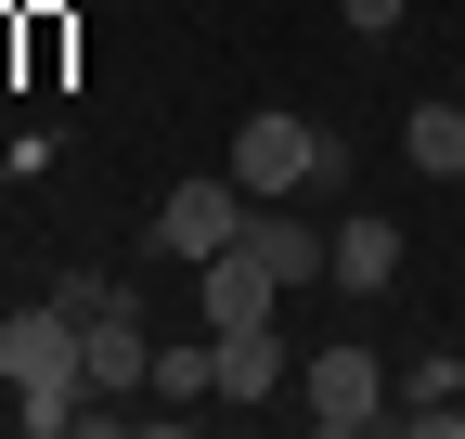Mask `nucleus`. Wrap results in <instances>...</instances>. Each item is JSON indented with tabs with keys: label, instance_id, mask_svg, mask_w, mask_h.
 Segmentation results:
<instances>
[{
	"label": "nucleus",
	"instance_id": "obj_6",
	"mask_svg": "<svg viewBox=\"0 0 465 439\" xmlns=\"http://www.w3.org/2000/svg\"><path fill=\"white\" fill-rule=\"evenodd\" d=\"M388 271H401V220H336L323 285H336V298H388Z\"/></svg>",
	"mask_w": 465,
	"mask_h": 439
},
{
	"label": "nucleus",
	"instance_id": "obj_11",
	"mask_svg": "<svg viewBox=\"0 0 465 439\" xmlns=\"http://www.w3.org/2000/svg\"><path fill=\"white\" fill-rule=\"evenodd\" d=\"M401 14L414 0H336V26H362V39H401Z\"/></svg>",
	"mask_w": 465,
	"mask_h": 439
},
{
	"label": "nucleus",
	"instance_id": "obj_1",
	"mask_svg": "<svg viewBox=\"0 0 465 439\" xmlns=\"http://www.w3.org/2000/svg\"><path fill=\"white\" fill-rule=\"evenodd\" d=\"M0 388H14V414L39 439H65L91 414V349H78V310L65 298H26L14 323H0Z\"/></svg>",
	"mask_w": 465,
	"mask_h": 439
},
{
	"label": "nucleus",
	"instance_id": "obj_5",
	"mask_svg": "<svg viewBox=\"0 0 465 439\" xmlns=\"http://www.w3.org/2000/svg\"><path fill=\"white\" fill-rule=\"evenodd\" d=\"M246 207H259V194L232 181V169H220V181H182V194L155 207V246H168V259H220L232 233H246Z\"/></svg>",
	"mask_w": 465,
	"mask_h": 439
},
{
	"label": "nucleus",
	"instance_id": "obj_7",
	"mask_svg": "<svg viewBox=\"0 0 465 439\" xmlns=\"http://www.w3.org/2000/svg\"><path fill=\"white\" fill-rule=\"evenodd\" d=\"M246 246L284 271V298H298V285H323V259H336V233H311L298 207H246Z\"/></svg>",
	"mask_w": 465,
	"mask_h": 439
},
{
	"label": "nucleus",
	"instance_id": "obj_2",
	"mask_svg": "<svg viewBox=\"0 0 465 439\" xmlns=\"http://www.w3.org/2000/svg\"><path fill=\"white\" fill-rule=\"evenodd\" d=\"M232 181H246L259 207H284V194H336V181H349V142L311 130V117H284V103H259V117L232 130Z\"/></svg>",
	"mask_w": 465,
	"mask_h": 439
},
{
	"label": "nucleus",
	"instance_id": "obj_10",
	"mask_svg": "<svg viewBox=\"0 0 465 439\" xmlns=\"http://www.w3.org/2000/svg\"><path fill=\"white\" fill-rule=\"evenodd\" d=\"M143 388H155V401H182V414H194V401H220V337H168Z\"/></svg>",
	"mask_w": 465,
	"mask_h": 439
},
{
	"label": "nucleus",
	"instance_id": "obj_4",
	"mask_svg": "<svg viewBox=\"0 0 465 439\" xmlns=\"http://www.w3.org/2000/svg\"><path fill=\"white\" fill-rule=\"evenodd\" d=\"M194 310H207V337H246V323H272V310H284V271H272L246 233H232L220 259H194Z\"/></svg>",
	"mask_w": 465,
	"mask_h": 439
},
{
	"label": "nucleus",
	"instance_id": "obj_3",
	"mask_svg": "<svg viewBox=\"0 0 465 439\" xmlns=\"http://www.w3.org/2000/svg\"><path fill=\"white\" fill-rule=\"evenodd\" d=\"M298 414H311L323 439H362V426H388V362H375L362 337H323V349L298 362Z\"/></svg>",
	"mask_w": 465,
	"mask_h": 439
},
{
	"label": "nucleus",
	"instance_id": "obj_9",
	"mask_svg": "<svg viewBox=\"0 0 465 439\" xmlns=\"http://www.w3.org/2000/svg\"><path fill=\"white\" fill-rule=\"evenodd\" d=\"M220 401H284V337H272V323L220 337Z\"/></svg>",
	"mask_w": 465,
	"mask_h": 439
},
{
	"label": "nucleus",
	"instance_id": "obj_8",
	"mask_svg": "<svg viewBox=\"0 0 465 439\" xmlns=\"http://www.w3.org/2000/svg\"><path fill=\"white\" fill-rule=\"evenodd\" d=\"M401 155H414L427 181H465V91H427L414 117H401Z\"/></svg>",
	"mask_w": 465,
	"mask_h": 439
},
{
	"label": "nucleus",
	"instance_id": "obj_12",
	"mask_svg": "<svg viewBox=\"0 0 465 439\" xmlns=\"http://www.w3.org/2000/svg\"><path fill=\"white\" fill-rule=\"evenodd\" d=\"M452 91H465V78H452Z\"/></svg>",
	"mask_w": 465,
	"mask_h": 439
}]
</instances>
